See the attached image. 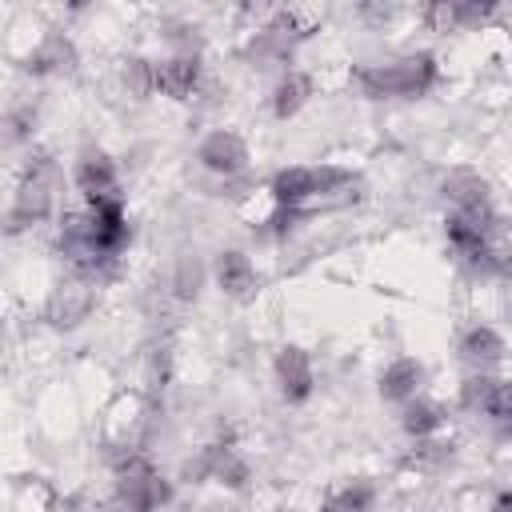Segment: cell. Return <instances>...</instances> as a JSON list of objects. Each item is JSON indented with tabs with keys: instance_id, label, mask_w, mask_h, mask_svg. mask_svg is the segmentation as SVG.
<instances>
[{
	"instance_id": "2e32d148",
	"label": "cell",
	"mask_w": 512,
	"mask_h": 512,
	"mask_svg": "<svg viewBox=\"0 0 512 512\" xmlns=\"http://www.w3.org/2000/svg\"><path fill=\"white\" fill-rule=\"evenodd\" d=\"M496 392H500V384L492 380V376H472V380H464V408H480V412H492L496 408Z\"/></svg>"
},
{
	"instance_id": "3957f363",
	"label": "cell",
	"mask_w": 512,
	"mask_h": 512,
	"mask_svg": "<svg viewBox=\"0 0 512 512\" xmlns=\"http://www.w3.org/2000/svg\"><path fill=\"white\" fill-rule=\"evenodd\" d=\"M348 176L336 172V168H284L276 180H272V196L284 204V208H300L304 200L328 192L332 184H344Z\"/></svg>"
},
{
	"instance_id": "9c48e42d",
	"label": "cell",
	"mask_w": 512,
	"mask_h": 512,
	"mask_svg": "<svg viewBox=\"0 0 512 512\" xmlns=\"http://www.w3.org/2000/svg\"><path fill=\"white\" fill-rule=\"evenodd\" d=\"M88 308H92V292H88L84 284H64V288L52 296L48 316H52L56 324L72 328V324H80V320L88 316Z\"/></svg>"
},
{
	"instance_id": "277c9868",
	"label": "cell",
	"mask_w": 512,
	"mask_h": 512,
	"mask_svg": "<svg viewBox=\"0 0 512 512\" xmlns=\"http://www.w3.org/2000/svg\"><path fill=\"white\" fill-rule=\"evenodd\" d=\"M48 208H52V168L40 164V168H32V176L24 180V188H20V196H16L12 228H20V224H28V220H40Z\"/></svg>"
},
{
	"instance_id": "5bb4252c",
	"label": "cell",
	"mask_w": 512,
	"mask_h": 512,
	"mask_svg": "<svg viewBox=\"0 0 512 512\" xmlns=\"http://www.w3.org/2000/svg\"><path fill=\"white\" fill-rule=\"evenodd\" d=\"M460 352H464L468 360H476V364H496V360L504 356V340H500L492 328H472V332L464 336Z\"/></svg>"
},
{
	"instance_id": "8992f818",
	"label": "cell",
	"mask_w": 512,
	"mask_h": 512,
	"mask_svg": "<svg viewBox=\"0 0 512 512\" xmlns=\"http://www.w3.org/2000/svg\"><path fill=\"white\" fill-rule=\"evenodd\" d=\"M276 376H280V392L288 400H304L312 392V364L300 348H284L276 356Z\"/></svg>"
},
{
	"instance_id": "8fae6325",
	"label": "cell",
	"mask_w": 512,
	"mask_h": 512,
	"mask_svg": "<svg viewBox=\"0 0 512 512\" xmlns=\"http://www.w3.org/2000/svg\"><path fill=\"white\" fill-rule=\"evenodd\" d=\"M444 192H448V200L456 204V212L488 208V188H484V180H480V176H472V172H456V176H448Z\"/></svg>"
},
{
	"instance_id": "d6986e66",
	"label": "cell",
	"mask_w": 512,
	"mask_h": 512,
	"mask_svg": "<svg viewBox=\"0 0 512 512\" xmlns=\"http://www.w3.org/2000/svg\"><path fill=\"white\" fill-rule=\"evenodd\" d=\"M60 64H64V68L72 64V48H68L60 36H52V40L36 52V68H60Z\"/></svg>"
},
{
	"instance_id": "30bf717a",
	"label": "cell",
	"mask_w": 512,
	"mask_h": 512,
	"mask_svg": "<svg viewBox=\"0 0 512 512\" xmlns=\"http://www.w3.org/2000/svg\"><path fill=\"white\" fill-rule=\"evenodd\" d=\"M420 380H424V368L416 360H396L380 376V392H384V400H408V396H416Z\"/></svg>"
},
{
	"instance_id": "7c38bea8",
	"label": "cell",
	"mask_w": 512,
	"mask_h": 512,
	"mask_svg": "<svg viewBox=\"0 0 512 512\" xmlns=\"http://www.w3.org/2000/svg\"><path fill=\"white\" fill-rule=\"evenodd\" d=\"M188 472H208L212 480H220V484H232V488H240L244 480H248V468L228 452V448H212L196 468H188Z\"/></svg>"
},
{
	"instance_id": "ffe728a7",
	"label": "cell",
	"mask_w": 512,
	"mask_h": 512,
	"mask_svg": "<svg viewBox=\"0 0 512 512\" xmlns=\"http://www.w3.org/2000/svg\"><path fill=\"white\" fill-rule=\"evenodd\" d=\"M492 416L504 424V432L512 436V380L508 384H500V392H496V408H492Z\"/></svg>"
},
{
	"instance_id": "ba28073f",
	"label": "cell",
	"mask_w": 512,
	"mask_h": 512,
	"mask_svg": "<svg viewBox=\"0 0 512 512\" xmlns=\"http://www.w3.org/2000/svg\"><path fill=\"white\" fill-rule=\"evenodd\" d=\"M200 68L192 56H176V60H164L156 72H152V84L164 92V96H188L192 84H196Z\"/></svg>"
},
{
	"instance_id": "7402d4cb",
	"label": "cell",
	"mask_w": 512,
	"mask_h": 512,
	"mask_svg": "<svg viewBox=\"0 0 512 512\" xmlns=\"http://www.w3.org/2000/svg\"><path fill=\"white\" fill-rule=\"evenodd\" d=\"M492 512H512V492H500L496 504H492Z\"/></svg>"
},
{
	"instance_id": "52a82bcc",
	"label": "cell",
	"mask_w": 512,
	"mask_h": 512,
	"mask_svg": "<svg viewBox=\"0 0 512 512\" xmlns=\"http://www.w3.org/2000/svg\"><path fill=\"white\" fill-rule=\"evenodd\" d=\"M76 184L88 196V204L92 200H116V172L104 156H84L76 168Z\"/></svg>"
},
{
	"instance_id": "7a4b0ae2",
	"label": "cell",
	"mask_w": 512,
	"mask_h": 512,
	"mask_svg": "<svg viewBox=\"0 0 512 512\" xmlns=\"http://www.w3.org/2000/svg\"><path fill=\"white\" fill-rule=\"evenodd\" d=\"M116 500L124 512H152L168 500V484L140 456H128L116 472Z\"/></svg>"
},
{
	"instance_id": "e0dca14e",
	"label": "cell",
	"mask_w": 512,
	"mask_h": 512,
	"mask_svg": "<svg viewBox=\"0 0 512 512\" xmlns=\"http://www.w3.org/2000/svg\"><path fill=\"white\" fill-rule=\"evenodd\" d=\"M404 428H408L412 436H428V432H436V428H440V408L428 404V400L408 404V408H404Z\"/></svg>"
},
{
	"instance_id": "44dd1931",
	"label": "cell",
	"mask_w": 512,
	"mask_h": 512,
	"mask_svg": "<svg viewBox=\"0 0 512 512\" xmlns=\"http://www.w3.org/2000/svg\"><path fill=\"white\" fill-rule=\"evenodd\" d=\"M452 16H456V24H480L492 16V4H456Z\"/></svg>"
},
{
	"instance_id": "9a60e30c",
	"label": "cell",
	"mask_w": 512,
	"mask_h": 512,
	"mask_svg": "<svg viewBox=\"0 0 512 512\" xmlns=\"http://www.w3.org/2000/svg\"><path fill=\"white\" fill-rule=\"evenodd\" d=\"M308 92H312V84H308V76H300V72H288L284 80H280V88H276V116L280 120H288L304 100H308Z\"/></svg>"
},
{
	"instance_id": "5b68a950",
	"label": "cell",
	"mask_w": 512,
	"mask_h": 512,
	"mask_svg": "<svg viewBox=\"0 0 512 512\" xmlns=\"http://www.w3.org/2000/svg\"><path fill=\"white\" fill-rule=\"evenodd\" d=\"M244 160H248V152H244V140H240L236 132H212V136L200 144V164H204L208 172L232 176V172L244 168Z\"/></svg>"
},
{
	"instance_id": "6da1fadb",
	"label": "cell",
	"mask_w": 512,
	"mask_h": 512,
	"mask_svg": "<svg viewBox=\"0 0 512 512\" xmlns=\"http://www.w3.org/2000/svg\"><path fill=\"white\" fill-rule=\"evenodd\" d=\"M436 76V64L428 52L420 56H408V60H396V64H384V68H364L360 72V88L368 96H420Z\"/></svg>"
},
{
	"instance_id": "4fadbf2b",
	"label": "cell",
	"mask_w": 512,
	"mask_h": 512,
	"mask_svg": "<svg viewBox=\"0 0 512 512\" xmlns=\"http://www.w3.org/2000/svg\"><path fill=\"white\" fill-rule=\"evenodd\" d=\"M216 276H220V288L232 292V296H244V292L256 284V272H252V264H248L244 252H224Z\"/></svg>"
},
{
	"instance_id": "ac0fdd59",
	"label": "cell",
	"mask_w": 512,
	"mask_h": 512,
	"mask_svg": "<svg viewBox=\"0 0 512 512\" xmlns=\"http://www.w3.org/2000/svg\"><path fill=\"white\" fill-rule=\"evenodd\" d=\"M368 504H372V488L368 484H352V488H344L340 496L328 500V512H364Z\"/></svg>"
}]
</instances>
